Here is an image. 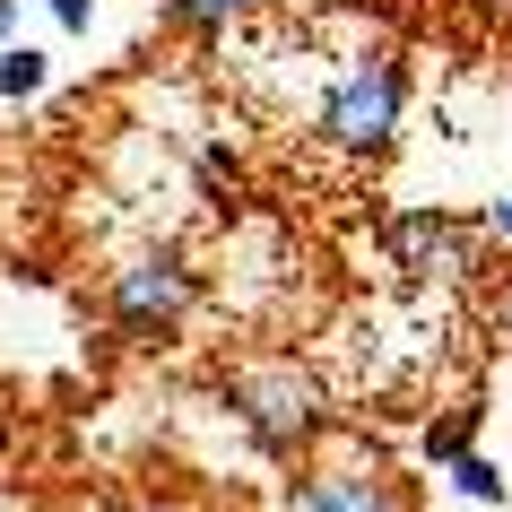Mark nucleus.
<instances>
[{"label":"nucleus","mask_w":512,"mask_h":512,"mask_svg":"<svg viewBox=\"0 0 512 512\" xmlns=\"http://www.w3.org/2000/svg\"><path fill=\"white\" fill-rule=\"evenodd\" d=\"M191 304H200V270H191L183 252H139L131 270H113L105 322L122 339H174L191 322Z\"/></svg>","instance_id":"7ed1b4c3"},{"label":"nucleus","mask_w":512,"mask_h":512,"mask_svg":"<svg viewBox=\"0 0 512 512\" xmlns=\"http://www.w3.org/2000/svg\"><path fill=\"white\" fill-rule=\"evenodd\" d=\"M486 235H512V200H495V209H486Z\"/></svg>","instance_id":"9b49d317"},{"label":"nucleus","mask_w":512,"mask_h":512,"mask_svg":"<svg viewBox=\"0 0 512 512\" xmlns=\"http://www.w3.org/2000/svg\"><path fill=\"white\" fill-rule=\"evenodd\" d=\"M469 434H478V408H460V417H443V426L426 434V460H452V452H469Z\"/></svg>","instance_id":"1a4fd4ad"},{"label":"nucleus","mask_w":512,"mask_h":512,"mask_svg":"<svg viewBox=\"0 0 512 512\" xmlns=\"http://www.w3.org/2000/svg\"><path fill=\"white\" fill-rule=\"evenodd\" d=\"M443 469L460 478V495H478V504H504V478H495V460H478V452H452Z\"/></svg>","instance_id":"6e6552de"},{"label":"nucleus","mask_w":512,"mask_h":512,"mask_svg":"<svg viewBox=\"0 0 512 512\" xmlns=\"http://www.w3.org/2000/svg\"><path fill=\"white\" fill-rule=\"evenodd\" d=\"M400 113H408V70L391 53H374V61H348V70L322 87L313 131H322L330 148H348V157H374V148L400 139Z\"/></svg>","instance_id":"f03ea898"},{"label":"nucleus","mask_w":512,"mask_h":512,"mask_svg":"<svg viewBox=\"0 0 512 512\" xmlns=\"http://www.w3.org/2000/svg\"><path fill=\"white\" fill-rule=\"evenodd\" d=\"M44 9H53V18H61L70 35H87V27H96V0H44Z\"/></svg>","instance_id":"9d476101"},{"label":"nucleus","mask_w":512,"mask_h":512,"mask_svg":"<svg viewBox=\"0 0 512 512\" xmlns=\"http://www.w3.org/2000/svg\"><path fill=\"white\" fill-rule=\"evenodd\" d=\"M504 339H512V313H504Z\"/></svg>","instance_id":"ddd939ff"},{"label":"nucleus","mask_w":512,"mask_h":512,"mask_svg":"<svg viewBox=\"0 0 512 512\" xmlns=\"http://www.w3.org/2000/svg\"><path fill=\"white\" fill-rule=\"evenodd\" d=\"M9 35H18V0H0V44H9Z\"/></svg>","instance_id":"f8f14e48"},{"label":"nucleus","mask_w":512,"mask_h":512,"mask_svg":"<svg viewBox=\"0 0 512 512\" xmlns=\"http://www.w3.org/2000/svg\"><path fill=\"white\" fill-rule=\"evenodd\" d=\"M287 512H408L382 469H313L287 486Z\"/></svg>","instance_id":"20e7f679"},{"label":"nucleus","mask_w":512,"mask_h":512,"mask_svg":"<svg viewBox=\"0 0 512 512\" xmlns=\"http://www.w3.org/2000/svg\"><path fill=\"white\" fill-rule=\"evenodd\" d=\"M252 0H165V27L174 35H226Z\"/></svg>","instance_id":"423d86ee"},{"label":"nucleus","mask_w":512,"mask_h":512,"mask_svg":"<svg viewBox=\"0 0 512 512\" xmlns=\"http://www.w3.org/2000/svg\"><path fill=\"white\" fill-rule=\"evenodd\" d=\"M44 79H53V53H35V44H18V35H9V44H0V96L18 105V96H35Z\"/></svg>","instance_id":"0eeeda50"},{"label":"nucleus","mask_w":512,"mask_h":512,"mask_svg":"<svg viewBox=\"0 0 512 512\" xmlns=\"http://www.w3.org/2000/svg\"><path fill=\"white\" fill-rule=\"evenodd\" d=\"M391 243H400V261H408V270H426V261H460V226H452V217H443V209H417V217H400V235H391Z\"/></svg>","instance_id":"39448f33"},{"label":"nucleus","mask_w":512,"mask_h":512,"mask_svg":"<svg viewBox=\"0 0 512 512\" xmlns=\"http://www.w3.org/2000/svg\"><path fill=\"white\" fill-rule=\"evenodd\" d=\"M226 408H235V426L270 460H296L304 443L330 426L322 417V382H313V365H296V356H243L235 374H226Z\"/></svg>","instance_id":"f257e3e1"}]
</instances>
